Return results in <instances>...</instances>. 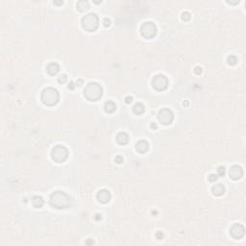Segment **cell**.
Here are the masks:
<instances>
[{
    "mask_svg": "<svg viewBox=\"0 0 246 246\" xmlns=\"http://www.w3.org/2000/svg\"><path fill=\"white\" fill-rule=\"evenodd\" d=\"M153 88L158 91H163L167 89L168 87V79L163 74H158L152 79Z\"/></svg>",
    "mask_w": 246,
    "mask_h": 246,
    "instance_id": "52a82bcc",
    "label": "cell"
},
{
    "mask_svg": "<svg viewBox=\"0 0 246 246\" xmlns=\"http://www.w3.org/2000/svg\"><path fill=\"white\" fill-rule=\"evenodd\" d=\"M76 7L80 12H87L90 9V3L86 1V0H80V1L77 2Z\"/></svg>",
    "mask_w": 246,
    "mask_h": 246,
    "instance_id": "2e32d148",
    "label": "cell"
},
{
    "mask_svg": "<svg viewBox=\"0 0 246 246\" xmlns=\"http://www.w3.org/2000/svg\"><path fill=\"white\" fill-rule=\"evenodd\" d=\"M104 109L106 111V113L108 114H113L115 111L116 110V105L113 101H107L104 105Z\"/></svg>",
    "mask_w": 246,
    "mask_h": 246,
    "instance_id": "e0dca14e",
    "label": "cell"
},
{
    "mask_svg": "<svg viewBox=\"0 0 246 246\" xmlns=\"http://www.w3.org/2000/svg\"><path fill=\"white\" fill-rule=\"evenodd\" d=\"M159 121L163 125H169L174 119V115L169 109H162L158 115Z\"/></svg>",
    "mask_w": 246,
    "mask_h": 246,
    "instance_id": "ba28073f",
    "label": "cell"
},
{
    "mask_svg": "<svg viewBox=\"0 0 246 246\" xmlns=\"http://www.w3.org/2000/svg\"><path fill=\"white\" fill-rule=\"evenodd\" d=\"M136 149H137V151L141 153V154H143L145 152L148 151V149H149V143H148V141L144 140V139H141V140H139L137 142V144H136Z\"/></svg>",
    "mask_w": 246,
    "mask_h": 246,
    "instance_id": "7c38bea8",
    "label": "cell"
},
{
    "mask_svg": "<svg viewBox=\"0 0 246 246\" xmlns=\"http://www.w3.org/2000/svg\"><path fill=\"white\" fill-rule=\"evenodd\" d=\"M46 70L50 75L53 76V75H56L60 71V67H59L58 63H49L48 66H47Z\"/></svg>",
    "mask_w": 246,
    "mask_h": 246,
    "instance_id": "9a60e30c",
    "label": "cell"
},
{
    "mask_svg": "<svg viewBox=\"0 0 246 246\" xmlns=\"http://www.w3.org/2000/svg\"><path fill=\"white\" fill-rule=\"evenodd\" d=\"M132 101H133V97L132 96H126L125 97V102L127 103V104H130Z\"/></svg>",
    "mask_w": 246,
    "mask_h": 246,
    "instance_id": "f1b7e54d",
    "label": "cell"
},
{
    "mask_svg": "<svg viewBox=\"0 0 246 246\" xmlns=\"http://www.w3.org/2000/svg\"><path fill=\"white\" fill-rule=\"evenodd\" d=\"M156 239H157V240H163V234L161 231L157 232V233H156Z\"/></svg>",
    "mask_w": 246,
    "mask_h": 246,
    "instance_id": "484cf974",
    "label": "cell"
},
{
    "mask_svg": "<svg viewBox=\"0 0 246 246\" xmlns=\"http://www.w3.org/2000/svg\"><path fill=\"white\" fill-rule=\"evenodd\" d=\"M229 176L232 180H240L243 176V169L240 165H233L229 170Z\"/></svg>",
    "mask_w": 246,
    "mask_h": 246,
    "instance_id": "30bf717a",
    "label": "cell"
},
{
    "mask_svg": "<svg viewBox=\"0 0 246 246\" xmlns=\"http://www.w3.org/2000/svg\"><path fill=\"white\" fill-rule=\"evenodd\" d=\"M181 18L184 21H188V20H190V18H192V15H190V14L188 12H184L183 14H182Z\"/></svg>",
    "mask_w": 246,
    "mask_h": 246,
    "instance_id": "44dd1931",
    "label": "cell"
},
{
    "mask_svg": "<svg viewBox=\"0 0 246 246\" xmlns=\"http://www.w3.org/2000/svg\"><path fill=\"white\" fill-rule=\"evenodd\" d=\"M245 234V228L243 225L240 223H235L232 225V227L230 228V235L234 237L235 240H240L243 237Z\"/></svg>",
    "mask_w": 246,
    "mask_h": 246,
    "instance_id": "9c48e42d",
    "label": "cell"
},
{
    "mask_svg": "<svg viewBox=\"0 0 246 246\" xmlns=\"http://www.w3.org/2000/svg\"><path fill=\"white\" fill-rule=\"evenodd\" d=\"M63 1H59V2L55 1V2H54V4H55V5H63Z\"/></svg>",
    "mask_w": 246,
    "mask_h": 246,
    "instance_id": "1f68e13d",
    "label": "cell"
},
{
    "mask_svg": "<svg viewBox=\"0 0 246 246\" xmlns=\"http://www.w3.org/2000/svg\"><path fill=\"white\" fill-rule=\"evenodd\" d=\"M194 73L197 74V75H199L202 73V67H195L194 68Z\"/></svg>",
    "mask_w": 246,
    "mask_h": 246,
    "instance_id": "4316f807",
    "label": "cell"
},
{
    "mask_svg": "<svg viewBox=\"0 0 246 246\" xmlns=\"http://www.w3.org/2000/svg\"><path fill=\"white\" fill-rule=\"evenodd\" d=\"M151 128H152V129H157V125H156L155 123H152V124H151Z\"/></svg>",
    "mask_w": 246,
    "mask_h": 246,
    "instance_id": "836d02e7",
    "label": "cell"
},
{
    "mask_svg": "<svg viewBox=\"0 0 246 246\" xmlns=\"http://www.w3.org/2000/svg\"><path fill=\"white\" fill-rule=\"evenodd\" d=\"M212 192L215 196H221L225 192V188L222 184H216L212 188Z\"/></svg>",
    "mask_w": 246,
    "mask_h": 246,
    "instance_id": "4fadbf2b",
    "label": "cell"
},
{
    "mask_svg": "<svg viewBox=\"0 0 246 246\" xmlns=\"http://www.w3.org/2000/svg\"><path fill=\"white\" fill-rule=\"evenodd\" d=\"M133 112H134V114H136L138 115L143 114V112H144V105L142 104V103H139V102L136 103V104H135L134 107H133Z\"/></svg>",
    "mask_w": 246,
    "mask_h": 246,
    "instance_id": "ac0fdd59",
    "label": "cell"
},
{
    "mask_svg": "<svg viewBox=\"0 0 246 246\" xmlns=\"http://www.w3.org/2000/svg\"><path fill=\"white\" fill-rule=\"evenodd\" d=\"M111 19L110 18H104V20H103V24H104V26L105 27H110L111 26Z\"/></svg>",
    "mask_w": 246,
    "mask_h": 246,
    "instance_id": "cb8c5ba5",
    "label": "cell"
},
{
    "mask_svg": "<svg viewBox=\"0 0 246 246\" xmlns=\"http://www.w3.org/2000/svg\"><path fill=\"white\" fill-rule=\"evenodd\" d=\"M208 180L210 182H216L217 180V176L216 175V174H210L209 177H208Z\"/></svg>",
    "mask_w": 246,
    "mask_h": 246,
    "instance_id": "d4e9b609",
    "label": "cell"
},
{
    "mask_svg": "<svg viewBox=\"0 0 246 246\" xmlns=\"http://www.w3.org/2000/svg\"><path fill=\"white\" fill-rule=\"evenodd\" d=\"M101 219H102V216H101L100 213H96V215H95V220H96V221H99V220H101Z\"/></svg>",
    "mask_w": 246,
    "mask_h": 246,
    "instance_id": "f546056e",
    "label": "cell"
},
{
    "mask_svg": "<svg viewBox=\"0 0 246 246\" xmlns=\"http://www.w3.org/2000/svg\"><path fill=\"white\" fill-rule=\"evenodd\" d=\"M42 101L46 106H55L60 100V93L54 88H46L42 92Z\"/></svg>",
    "mask_w": 246,
    "mask_h": 246,
    "instance_id": "3957f363",
    "label": "cell"
},
{
    "mask_svg": "<svg viewBox=\"0 0 246 246\" xmlns=\"http://www.w3.org/2000/svg\"><path fill=\"white\" fill-rule=\"evenodd\" d=\"M84 95L90 101H97L102 97L103 89L98 83L91 82L86 86L84 90Z\"/></svg>",
    "mask_w": 246,
    "mask_h": 246,
    "instance_id": "7a4b0ae2",
    "label": "cell"
},
{
    "mask_svg": "<svg viewBox=\"0 0 246 246\" xmlns=\"http://www.w3.org/2000/svg\"><path fill=\"white\" fill-rule=\"evenodd\" d=\"M50 205L55 209H67L70 206L71 203V198L70 196L66 193L65 192H55L50 195Z\"/></svg>",
    "mask_w": 246,
    "mask_h": 246,
    "instance_id": "6da1fadb",
    "label": "cell"
},
{
    "mask_svg": "<svg viewBox=\"0 0 246 246\" xmlns=\"http://www.w3.org/2000/svg\"><path fill=\"white\" fill-rule=\"evenodd\" d=\"M32 203H33V205L35 206L36 208H42L43 204H44V200H43V198L42 196H34L33 197V199H32Z\"/></svg>",
    "mask_w": 246,
    "mask_h": 246,
    "instance_id": "d6986e66",
    "label": "cell"
},
{
    "mask_svg": "<svg viewBox=\"0 0 246 246\" xmlns=\"http://www.w3.org/2000/svg\"><path fill=\"white\" fill-rule=\"evenodd\" d=\"M157 26L151 21H146L140 27V34L145 38H152L157 34Z\"/></svg>",
    "mask_w": 246,
    "mask_h": 246,
    "instance_id": "8992f818",
    "label": "cell"
},
{
    "mask_svg": "<svg viewBox=\"0 0 246 246\" xmlns=\"http://www.w3.org/2000/svg\"><path fill=\"white\" fill-rule=\"evenodd\" d=\"M111 197H112V195H111V192H109L108 189H105V188L100 189L99 192H97V194H96L97 200L100 203H102V204H106V203L110 202Z\"/></svg>",
    "mask_w": 246,
    "mask_h": 246,
    "instance_id": "8fae6325",
    "label": "cell"
},
{
    "mask_svg": "<svg viewBox=\"0 0 246 246\" xmlns=\"http://www.w3.org/2000/svg\"><path fill=\"white\" fill-rule=\"evenodd\" d=\"M183 105H184V106H188V101L183 102Z\"/></svg>",
    "mask_w": 246,
    "mask_h": 246,
    "instance_id": "e575fe53",
    "label": "cell"
},
{
    "mask_svg": "<svg viewBox=\"0 0 246 246\" xmlns=\"http://www.w3.org/2000/svg\"><path fill=\"white\" fill-rule=\"evenodd\" d=\"M67 81V74H62L58 77V82L60 84H65Z\"/></svg>",
    "mask_w": 246,
    "mask_h": 246,
    "instance_id": "7402d4cb",
    "label": "cell"
},
{
    "mask_svg": "<svg viewBox=\"0 0 246 246\" xmlns=\"http://www.w3.org/2000/svg\"><path fill=\"white\" fill-rule=\"evenodd\" d=\"M116 141L119 143L120 145H125L129 142V136L128 134H126L124 132L119 133L116 136Z\"/></svg>",
    "mask_w": 246,
    "mask_h": 246,
    "instance_id": "5bb4252c",
    "label": "cell"
},
{
    "mask_svg": "<svg viewBox=\"0 0 246 246\" xmlns=\"http://www.w3.org/2000/svg\"><path fill=\"white\" fill-rule=\"evenodd\" d=\"M68 89H69V90H73V89H74V84H73V82H70V83H69V85H68Z\"/></svg>",
    "mask_w": 246,
    "mask_h": 246,
    "instance_id": "4dcf8cb0",
    "label": "cell"
},
{
    "mask_svg": "<svg viewBox=\"0 0 246 246\" xmlns=\"http://www.w3.org/2000/svg\"><path fill=\"white\" fill-rule=\"evenodd\" d=\"M237 62V59L236 56H234V55H230V56H228L227 58V63H228V65L230 66H235L236 63Z\"/></svg>",
    "mask_w": 246,
    "mask_h": 246,
    "instance_id": "ffe728a7",
    "label": "cell"
},
{
    "mask_svg": "<svg viewBox=\"0 0 246 246\" xmlns=\"http://www.w3.org/2000/svg\"><path fill=\"white\" fill-rule=\"evenodd\" d=\"M115 162L117 163H121L123 162V158H122L121 156H116V157L115 158Z\"/></svg>",
    "mask_w": 246,
    "mask_h": 246,
    "instance_id": "83f0119b",
    "label": "cell"
},
{
    "mask_svg": "<svg viewBox=\"0 0 246 246\" xmlns=\"http://www.w3.org/2000/svg\"><path fill=\"white\" fill-rule=\"evenodd\" d=\"M82 83H83V81H82V80H78V82L76 83V86H81V85H82Z\"/></svg>",
    "mask_w": 246,
    "mask_h": 246,
    "instance_id": "d6a6232c",
    "label": "cell"
},
{
    "mask_svg": "<svg viewBox=\"0 0 246 246\" xmlns=\"http://www.w3.org/2000/svg\"><path fill=\"white\" fill-rule=\"evenodd\" d=\"M81 25L83 29L88 32H95L99 25V19L98 17L93 13H89L82 18Z\"/></svg>",
    "mask_w": 246,
    "mask_h": 246,
    "instance_id": "277c9868",
    "label": "cell"
},
{
    "mask_svg": "<svg viewBox=\"0 0 246 246\" xmlns=\"http://www.w3.org/2000/svg\"><path fill=\"white\" fill-rule=\"evenodd\" d=\"M217 173L219 176H224L225 175V167L224 166H219L217 168Z\"/></svg>",
    "mask_w": 246,
    "mask_h": 246,
    "instance_id": "603a6c76",
    "label": "cell"
},
{
    "mask_svg": "<svg viewBox=\"0 0 246 246\" xmlns=\"http://www.w3.org/2000/svg\"><path fill=\"white\" fill-rule=\"evenodd\" d=\"M67 157H68V150L63 145H56L51 151L52 160L58 163L66 162Z\"/></svg>",
    "mask_w": 246,
    "mask_h": 246,
    "instance_id": "5b68a950",
    "label": "cell"
}]
</instances>
